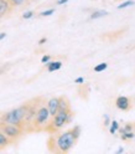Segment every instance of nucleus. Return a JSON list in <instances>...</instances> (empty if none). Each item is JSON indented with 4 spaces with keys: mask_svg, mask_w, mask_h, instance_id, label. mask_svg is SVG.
<instances>
[{
    "mask_svg": "<svg viewBox=\"0 0 135 154\" xmlns=\"http://www.w3.org/2000/svg\"><path fill=\"white\" fill-rule=\"evenodd\" d=\"M55 13V9H47V10H45V11H41L40 13V16H50V15H52Z\"/></svg>",
    "mask_w": 135,
    "mask_h": 154,
    "instance_id": "obj_20",
    "label": "nucleus"
},
{
    "mask_svg": "<svg viewBox=\"0 0 135 154\" xmlns=\"http://www.w3.org/2000/svg\"><path fill=\"white\" fill-rule=\"evenodd\" d=\"M26 108H27V102L21 104L20 107H16L9 112H5L4 114H2V117H0V122L15 124V126H19V127L22 128V121L25 117Z\"/></svg>",
    "mask_w": 135,
    "mask_h": 154,
    "instance_id": "obj_4",
    "label": "nucleus"
},
{
    "mask_svg": "<svg viewBox=\"0 0 135 154\" xmlns=\"http://www.w3.org/2000/svg\"><path fill=\"white\" fill-rule=\"evenodd\" d=\"M110 128H109V132H110V134H115L118 132V129L120 128V124H119V122L118 121H115V119H113V121H110Z\"/></svg>",
    "mask_w": 135,
    "mask_h": 154,
    "instance_id": "obj_14",
    "label": "nucleus"
},
{
    "mask_svg": "<svg viewBox=\"0 0 135 154\" xmlns=\"http://www.w3.org/2000/svg\"><path fill=\"white\" fill-rule=\"evenodd\" d=\"M47 67V71L49 72H55L57 70H60L62 67V62L61 61H49L47 63H45Z\"/></svg>",
    "mask_w": 135,
    "mask_h": 154,
    "instance_id": "obj_10",
    "label": "nucleus"
},
{
    "mask_svg": "<svg viewBox=\"0 0 135 154\" xmlns=\"http://www.w3.org/2000/svg\"><path fill=\"white\" fill-rule=\"evenodd\" d=\"M68 3V0H57V5H63V4H67Z\"/></svg>",
    "mask_w": 135,
    "mask_h": 154,
    "instance_id": "obj_24",
    "label": "nucleus"
},
{
    "mask_svg": "<svg viewBox=\"0 0 135 154\" xmlns=\"http://www.w3.org/2000/svg\"><path fill=\"white\" fill-rule=\"evenodd\" d=\"M11 143H13V142L5 136V133L2 131V128H0V150L5 149L8 146H10Z\"/></svg>",
    "mask_w": 135,
    "mask_h": 154,
    "instance_id": "obj_11",
    "label": "nucleus"
},
{
    "mask_svg": "<svg viewBox=\"0 0 135 154\" xmlns=\"http://www.w3.org/2000/svg\"><path fill=\"white\" fill-rule=\"evenodd\" d=\"M64 109H71V104L68 98L62 96V97H60V102H58V111H64Z\"/></svg>",
    "mask_w": 135,
    "mask_h": 154,
    "instance_id": "obj_12",
    "label": "nucleus"
},
{
    "mask_svg": "<svg viewBox=\"0 0 135 154\" xmlns=\"http://www.w3.org/2000/svg\"><path fill=\"white\" fill-rule=\"evenodd\" d=\"M5 37H6V34H5V32H0V41L4 40Z\"/></svg>",
    "mask_w": 135,
    "mask_h": 154,
    "instance_id": "obj_26",
    "label": "nucleus"
},
{
    "mask_svg": "<svg viewBox=\"0 0 135 154\" xmlns=\"http://www.w3.org/2000/svg\"><path fill=\"white\" fill-rule=\"evenodd\" d=\"M74 83H77V85H82V83H84V79H83V77H77V79L74 80Z\"/></svg>",
    "mask_w": 135,
    "mask_h": 154,
    "instance_id": "obj_23",
    "label": "nucleus"
},
{
    "mask_svg": "<svg viewBox=\"0 0 135 154\" xmlns=\"http://www.w3.org/2000/svg\"><path fill=\"white\" fill-rule=\"evenodd\" d=\"M49 61H51V55H45V56H42V59H41V62H42V63H47Z\"/></svg>",
    "mask_w": 135,
    "mask_h": 154,
    "instance_id": "obj_22",
    "label": "nucleus"
},
{
    "mask_svg": "<svg viewBox=\"0 0 135 154\" xmlns=\"http://www.w3.org/2000/svg\"><path fill=\"white\" fill-rule=\"evenodd\" d=\"M108 15V11L107 10H95L91 14L89 19L91 20H95V19H100V17H104V16H107Z\"/></svg>",
    "mask_w": 135,
    "mask_h": 154,
    "instance_id": "obj_13",
    "label": "nucleus"
},
{
    "mask_svg": "<svg viewBox=\"0 0 135 154\" xmlns=\"http://www.w3.org/2000/svg\"><path fill=\"white\" fill-rule=\"evenodd\" d=\"M103 119H104V126H109V124H110V118H109V116L108 114H104V117H103Z\"/></svg>",
    "mask_w": 135,
    "mask_h": 154,
    "instance_id": "obj_21",
    "label": "nucleus"
},
{
    "mask_svg": "<svg viewBox=\"0 0 135 154\" xmlns=\"http://www.w3.org/2000/svg\"><path fill=\"white\" fill-rule=\"evenodd\" d=\"M0 128H2V131L5 133V136L10 139L13 143L16 142L17 139H20L22 137V134L25 133V131L21 127L15 126V124L3 123V122H0Z\"/></svg>",
    "mask_w": 135,
    "mask_h": 154,
    "instance_id": "obj_6",
    "label": "nucleus"
},
{
    "mask_svg": "<svg viewBox=\"0 0 135 154\" xmlns=\"http://www.w3.org/2000/svg\"><path fill=\"white\" fill-rule=\"evenodd\" d=\"M34 15H35V11L34 10H28V11H25L22 14V19H24V20H28V19H31Z\"/></svg>",
    "mask_w": 135,
    "mask_h": 154,
    "instance_id": "obj_18",
    "label": "nucleus"
},
{
    "mask_svg": "<svg viewBox=\"0 0 135 154\" xmlns=\"http://www.w3.org/2000/svg\"><path fill=\"white\" fill-rule=\"evenodd\" d=\"M9 2L11 3V5L13 6H21V5H24V4H26L28 0H9Z\"/></svg>",
    "mask_w": 135,
    "mask_h": 154,
    "instance_id": "obj_17",
    "label": "nucleus"
},
{
    "mask_svg": "<svg viewBox=\"0 0 135 154\" xmlns=\"http://www.w3.org/2000/svg\"><path fill=\"white\" fill-rule=\"evenodd\" d=\"M77 139L74 133L71 129L62 132V133H53L51 134V137L49 138V149L52 153H61V154H66L68 153L77 143Z\"/></svg>",
    "mask_w": 135,
    "mask_h": 154,
    "instance_id": "obj_1",
    "label": "nucleus"
},
{
    "mask_svg": "<svg viewBox=\"0 0 135 154\" xmlns=\"http://www.w3.org/2000/svg\"><path fill=\"white\" fill-rule=\"evenodd\" d=\"M13 5L9 0H0V19H3L6 14L11 11Z\"/></svg>",
    "mask_w": 135,
    "mask_h": 154,
    "instance_id": "obj_9",
    "label": "nucleus"
},
{
    "mask_svg": "<svg viewBox=\"0 0 135 154\" xmlns=\"http://www.w3.org/2000/svg\"><path fill=\"white\" fill-rule=\"evenodd\" d=\"M123 152H124V148H122V147H120V148L117 150V154H120V153H123Z\"/></svg>",
    "mask_w": 135,
    "mask_h": 154,
    "instance_id": "obj_27",
    "label": "nucleus"
},
{
    "mask_svg": "<svg viewBox=\"0 0 135 154\" xmlns=\"http://www.w3.org/2000/svg\"><path fill=\"white\" fill-rule=\"evenodd\" d=\"M73 118V112L72 109H64V111H57V113L51 118L49 126L46 128V132H49L50 134L60 132L66 124L71 123Z\"/></svg>",
    "mask_w": 135,
    "mask_h": 154,
    "instance_id": "obj_2",
    "label": "nucleus"
},
{
    "mask_svg": "<svg viewBox=\"0 0 135 154\" xmlns=\"http://www.w3.org/2000/svg\"><path fill=\"white\" fill-rule=\"evenodd\" d=\"M133 5H135V2H133V0H128V2H124L120 5H118L117 9H118V10H122V9H127V8L133 6Z\"/></svg>",
    "mask_w": 135,
    "mask_h": 154,
    "instance_id": "obj_16",
    "label": "nucleus"
},
{
    "mask_svg": "<svg viewBox=\"0 0 135 154\" xmlns=\"http://www.w3.org/2000/svg\"><path fill=\"white\" fill-rule=\"evenodd\" d=\"M46 41H47V38H46V37H42V38H41V40H40V41H38V45H44V44H45Z\"/></svg>",
    "mask_w": 135,
    "mask_h": 154,
    "instance_id": "obj_25",
    "label": "nucleus"
},
{
    "mask_svg": "<svg viewBox=\"0 0 135 154\" xmlns=\"http://www.w3.org/2000/svg\"><path fill=\"white\" fill-rule=\"evenodd\" d=\"M51 116L50 112L46 107V102H44V100L41 101V103L38 104L37 111H36V116L35 119L32 122V127H31V132H42L46 131L47 126L51 121Z\"/></svg>",
    "mask_w": 135,
    "mask_h": 154,
    "instance_id": "obj_3",
    "label": "nucleus"
},
{
    "mask_svg": "<svg viewBox=\"0 0 135 154\" xmlns=\"http://www.w3.org/2000/svg\"><path fill=\"white\" fill-rule=\"evenodd\" d=\"M115 106H117V108L120 111H129L131 108L130 100L128 97H125V96H119V97L115 100Z\"/></svg>",
    "mask_w": 135,
    "mask_h": 154,
    "instance_id": "obj_7",
    "label": "nucleus"
},
{
    "mask_svg": "<svg viewBox=\"0 0 135 154\" xmlns=\"http://www.w3.org/2000/svg\"><path fill=\"white\" fill-rule=\"evenodd\" d=\"M58 102H60V97H51L50 100H47L46 107L49 109L51 117H53L57 113V111H58Z\"/></svg>",
    "mask_w": 135,
    "mask_h": 154,
    "instance_id": "obj_8",
    "label": "nucleus"
},
{
    "mask_svg": "<svg viewBox=\"0 0 135 154\" xmlns=\"http://www.w3.org/2000/svg\"><path fill=\"white\" fill-rule=\"evenodd\" d=\"M134 140H135V131H134Z\"/></svg>",
    "mask_w": 135,
    "mask_h": 154,
    "instance_id": "obj_28",
    "label": "nucleus"
},
{
    "mask_svg": "<svg viewBox=\"0 0 135 154\" xmlns=\"http://www.w3.org/2000/svg\"><path fill=\"white\" fill-rule=\"evenodd\" d=\"M107 69H108V63L107 62H100L99 65L94 66V72L99 73V72H103L104 70H107Z\"/></svg>",
    "mask_w": 135,
    "mask_h": 154,
    "instance_id": "obj_15",
    "label": "nucleus"
},
{
    "mask_svg": "<svg viewBox=\"0 0 135 154\" xmlns=\"http://www.w3.org/2000/svg\"><path fill=\"white\" fill-rule=\"evenodd\" d=\"M42 98H35L30 102H27V108L25 112V117L22 121V129L25 132H31V127H32V122L35 119V116H36V111L38 104L41 103Z\"/></svg>",
    "mask_w": 135,
    "mask_h": 154,
    "instance_id": "obj_5",
    "label": "nucleus"
},
{
    "mask_svg": "<svg viewBox=\"0 0 135 154\" xmlns=\"http://www.w3.org/2000/svg\"><path fill=\"white\" fill-rule=\"evenodd\" d=\"M118 131H120V133L122 132H129V131H134V126H133V124L131 123H127V124H125V126H124V128H119Z\"/></svg>",
    "mask_w": 135,
    "mask_h": 154,
    "instance_id": "obj_19",
    "label": "nucleus"
}]
</instances>
